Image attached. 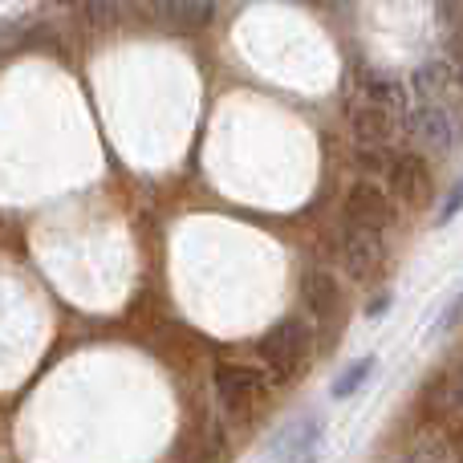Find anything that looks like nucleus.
Masks as SVG:
<instances>
[{
    "mask_svg": "<svg viewBox=\"0 0 463 463\" xmlns=\"http://www.w3.org/2000/svg\"><path fill=\"white\" fill-rule=\"evenodd\" d=\"M256 354H260L264 374L272 383H293L313 354V321L280 317L272 329H264V337L256 342Z\"/></svg>",
    "mask_w": 463,
    "mask_h": 463,
    "instance_id": "obj_1",
    "label": "nucleus"
},
{
    "mask_svg": "<svg viewBox=\"0 0 463 463\" xmlns=\"http://www.w3.org/2000/svg\"><path fill=\"white\" fill-rule=\"evenodd\" d=\"M402 135H407L411 146H419V155H451L459 146L463 130L443 102H415L402 110Z\"/></svg>",
    "mask_w": 463,
    "mask_h": 463,
    "instance_id": "obj_2",
    "label": "nucleus"
},
{
    "mask_svg": "<svg viewBox=\"0 0 463 463\" xmlns=\"http://www.w3.org/2000/svg\"><path fill=\"white\" fill-rule=\"evenodd\" d=\"M386 179V195L394 203L411 212H423L435 195V175H431V163L423 159L419 151H402V155H391V167L383 171Z\"/></svg>",
    "mask_w": 463,
    "mask_h": 463,
    "instance_id": "obj_3",
    "label": "nucleus"
},
{
    "mask_svg": "<svg viewBox=\"0 0 463 463\" xmlns=\"http://www.w3.org/2000/svg\"><path fill=\"white\" fill-rule=\"evenodd\" d=\"M212 386H216V399L228 415H248V411L264 399V391H269V374L248 366V362L224 358L212 370Z\"/></svg>",
    "mask_w": 463,
    "mask_h": 463,
    "instance_id": "obj_4",
    "label": "nucleus"
},
{
    "mask_svg": "<svg viewBox=\"0 0 463 463\" xmlns=\"http://www.w3.org/2000/svg\"><path fill=\"white\" fill-rule=\"evenodd\" d=\"M394 200L386 195V187H378L370 175H362L358 184H350L345 192V224L366 228V232H386L394 224Z\"/></svg>",
    "mask_w": 463,
    "mask_h": 463,
    "instance_id": "obj_5",
    "label": "nucleus"
},
{
    "mask_svg": "<svg viewBox=\"0 0 463 463\" xmlns=\"http://www.w3.org/2000/svg\"><path fill=\"white\" fill-rule=\"evenodd\" d=\"M337 256H342V269L350 280H370L378 269H383V232H366V228L345 224Z\"/></svg>",
    "mask_w": 463,
    "mask_h": 463,
    "instance_id": "obj_6",
    "label": "nucleus"
},
{
    "mask_svg": "<svg viewBox=\"0 0 463 463\" xmlns=\"http://www.w3.org/2000/svg\"><path fill=\"white\" fill-rule=\"evenodd\" d=\"M321 431H326V419L321 415H301L293 423H285L269 443V459L272 463H301L313 456Z\"/></svg>",
    "mask_w": 463,
    "mask_h": 463,
    "instance_id": "obj_7",
    "label": "nucleus"
},
{
    "mask_svg": "<svg viewBox=\"0 0 463 463\" xmlns=\"http://www.w3.org/2000/svg\"><path fill=\"white\" fill-rule=\"evenodd\" d=\"M301 301L309 309L313 326H329L342 313V285H337V277L329 269H313L301 280Z\"/></svg>",
    "mask_w": 463,
    "mask_h": 463,
    "instance_id": "obj_8",
    "label": "nucleus"
},
{
    "mask_svg": "<svg viewBox=\"0 0 463 463\" xmlns=\"http://www.w3.org/2000/svg\"><path fill=\"white\" fill-rule=\"evenodd\" d=\"M345 122H350V135L358 146H386L394 135V110L370 102V98H358L350 106V118Z\"/></svg>",
    "mask_w": 463,
    "mask_h": 463,
    "instance_id": "obj_9",
    "label": "nucleus"
},
{
    "mask_svg": "<svg viewBox=\"0 0 463 463\" xmlns=\"http://www.w3.org/2000/svg\"><path fill=\"white\" fill-rule=\"evenodd\" d=\"M358 90H362V98H370V102L386 106V110H394V114H402L411 106L407 81L394 78V73H386V70H362Z\"/></svg>",
    "mask_w": 463,
    "mask_h": 463,
    "instance_id": "obj_10",
    "label": "nucleus"
},
{
    "mask_svg": "<svg viewBox=\"0 0 463 463\" xmlns=\"http://www.w3.org/2000/svg\"><path fill=\"white\" fill-rule=\"evenodd\" d=\"M456 86V73L448 61H427L407 78L411 102H443V94Z\"/></svg>",
    "mask_w": 463,
    "mask_h": 463,
    "instance_id": "obj_11",
    "label": "nucleus"
},
{
    "mask_svg": "<svg viewBox=\"0 0 463 463\" xmlns=\"http://www.w3.org/2000/svg\"><path fill=\"white\" fill-rule=\"evenodd\" d=\"M374 374H378V358H374V354H366V358H354L350 366H345L342 374L329 383V399H337V402L354 399V394H358Z\"/></svg>",
    "mask_w": 463,
    "mask_h": 463,
    "instance_id": "obj_12",
    "label": "nucleus"
},
{
    "mask_svg": "<svg viewBox=\"0 0 463 463\" xmlns=\"http://www.w3.org/2000/svg\"><path fill=\"white\" fill-rule=\"evenodd\" d=\"M122 13H127V0H81V16L90 29H114Z\"/></svg>",
    "mask_w": 463,
    "mask_h": 463,
    "instance_id": "obj_13",
    "label": "nucleus"
},
{
    "mask_svg": "<svg viewBox=\"0 0 463 463\" xmlns=\"http://www.w3.org/2000/svg\"><path fill=\"white\" fill-rule=\"evenodd\" d=\"M459 212H463V175L456 179V184H451V192L439 200V212H435V228H448L451 220L459 216Z\"/></svg>",
    "mask_w": 463,
    "mask_h": 463,
    "instance_id": "obj_14",
    "label": "nucleus"
},
{
    "mask_svg": "<svg viewBox=\"0 0 463 463\" xmlns=\"http://www.w3.org/2000/svg\"><path fill=\"white\" fill-rule=\"evenodd\" d=\"M354 159H358L362 175H370V171H374V175H383V171L391 167V151H386V146H358V151H354Z\"/></svg>",
    "mask_w": 463,
    "mask_h": 463,
    "instance_id": "obj_15",
    "label": "nucleus"
},
{
    "mask_svg": "<svg viewBox=\"0 0 463 463\" xmlns=\"http://www.w3.org/2000/svg\"><path fill=\"white\" fill-rule=\"evenodd\" d=\"M175 5L179 0H127V8H135V13L146 16V21H171V16H175Z\"/></svg>",
    "mask_w": 463,
    "mask_h": 463,
    "instance_id": "obj_16",
    "label": "nucleus"
},
{
    "mask_svg": "<svg viewBox=\"0 0 463 463\" xmlns=\"http://www.w3.org/2000/svg\"><path fill=\"white\" fill-rule=\"evenodd\" d=\"M459 321H463V288H459L456 297H451V305L443 309V317L435 321V334H448V329H456Z\"/></svg>",
    "mask_w": 463,
    "mask_h": 463,
    "instance_id": "obj_17",
    "label": "nucleus"
},
{
    "mask_svg": "<svg viewBox=\"0 0 463 463\" xmlns=\"http://www.w3.org/2000/svg\"><path fill=\"white\" fill-rule=\"evenodd\" d=\"M448 65L456 73V86L463 90V33H451L448 37Z\"/></svg>",
    "mask_w": 463,
    "mask_h": 463,
    "instance_id": "obj_18",
    "label": "nucleus"
},
{
    "mask_svg": "<svg viewBox=\"0 0 463 463\" xmlns=\"http://www.w3.org/2000/svg\"><path fill=\"white\" fill-rule=\"evenodd\" d=\"M16 37H21V24H16V21H0V53L16 49Z\"/></svg>",
    "mask_w": 463,
    "mask_h": 463,
    "instance_id": "obj_19",
    "label": "nucleus"
},
{
    "mask_svg": "<svg viewBox=\"0 0 463 463\" xmlns=\"http://www.w3.org/2000/svg\"><path fill=\"white\" fill-rule=\"evenodd\" d=\"M391 301H394L391 293H378L374 301L366 305V317H370V321H383V317H386V309H391Z\"/></svg>",
    "mask_w": 463,
    "mask_h": 463,
    "instance_id": "obj_20",
    "label": "nucleus"
},
{
    "mask_svg": "<svg viewBox=\"0 0 463 463\" xmlns=\"http://www.w3.org/2000/svg\"><path fill=\"white\" fill-rule=\"evenodd\" d=\"M448 448H451V456L463 463V419H459V423H451V431H448Z\"/></svg>",
    "mask_w": 463,
    "mask_h": 463,
    "instance_id": "obj_21",
    "label": "nucleus"
},
{
    "mask_svg": "<svg viewBox=\"0 0 463 463\" xmlns=\"http://www.w3.org/2000/svg\"><path fill=\"white\" fill-rule=\"evenodd\" d=\"M301 463H313V456H309V459H301Z\"/></svg>",
    "mask_w": 463,
    "mask_h": 463,
    "instance_id": "obj_22",
    "label": "nucleus"
}]
</instances>
